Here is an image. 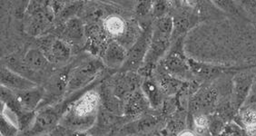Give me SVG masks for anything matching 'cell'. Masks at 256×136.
Here are the masks:
<instances>
[{"instance_id": "obj_22", "label": "cell", "mask_w": 256, "mask_h": 136, "mask_svg": "<svg viewBox=\"0 0 256 136\" xmlns=\"http://www.w3.org/2000/svg\"><path fill=\"white\" fill-rule=\"evenodd\" d=\"M240 122L244 127L251 126L256 124V111L252 108H246L242 112Z\"/></svg>"}, {"instance_id": "obj_17", "label": "cell", "mask_w": 256, "mask_h": 136, "mask_svg": "<svg viewBox=\"0 0 256 136\" xmlns=\"http://www.w3.org/2000/svg\"><path fill=\"white\" fill-rule=\"evenodd\" d=\"M154 78L158 81V84L162 89L164 94L168 96L174 94L182 88V81L178 78L172 76L164 68L162 64H159L154 68Z\"/></svg>"}, {"instance_id": "obj_7", "label": "cell", "mask_w": 256, "mask_h": 136, "mask_svg": "<svg viewBox=\"0 0 256 136\" xmlns=\"http://www.w3.org/2000/svg\"><path fill=\"white\" fill-rule=\"evenodd\" d=\"M69 70L70 69L54 74L48 81V83L46 84L44 86V100L40 108H43L44 106H48L50 104L54 106L56 102L60 101V98L66 94L68 86Z\"/></svg>"}, {"instance_id": "obj_9", "label": "cell", "mask_w": 256, "mask_h": 136, "mask_svg": "<svg viewBox=\"0 0 256 136\" xmlns=\"http://www.w3.org/2000/svg\"><path fill=\"white\" fill-rule=\"evenodd\" d=\"M126 58L128 50L118 41L108 42L101 53V60L104 66L110 69L123 68Z\"/></svg>"}, {"instance_id": "obj_19", "label": "cell", "mask_w": 256, "mask_h": 136, "mask_svg": "<svg viewBox=\"0 0 256 136\" xmlns=\"http://www.w3.org/2000/svg\"><path fill=\"white\" fill-rule=\"evenodd\" d=\"M20 132V124L16 114L1 102V136H18Z\"/></svg>"}, {"instance_id": "obj_23", "label": "cell", "mask_w": 256, "mask_h": 136, "mask_svg": "<svg viewBox=\"0 0 256 136\" xmlns=\"http://www.w3.org/2000/svg\"><path fill=\"white\" fill-rule=\"evenodd\" d=\"M153 2H151V1L140 2L139 5L138 6V8H136L138 15L140 16L148 15V13H150L151 10H153Z\"/></svg>"}, {"instance_id": "obj_8", "label": "cell", "mask_w": 256, "mask_h": 136, "mask_svg": "<svg viewBox=\"0 0 256 136\" xmlns=\"http://www.w3.org/2000/svg\"><path fill=\"white\" fill-rule=\"evenodd\" d=\"M162 64L172 76L178 78L181 81L194 76L188 64V60L184 58L182 54L176 49L172 50L168 54Z\"/></svg>"}, {"instance_id": "obj_2", "label": "cell", "mask_w": 256, "mask_h": 136, "mask_svg": "<svg viewBox=\"0 0 256 136\" xmlns=\"http://www.w3.org/2000/svg\"><path fill=\"white\" fill-rule=\"evenodd\" d=\"M172 32L174 20L171 16L166 15L154 20L149 49L144 66L140 68L139 73L143 74L144 76L152 74L156 64L169 48Z\"/></svg>"}, {"instance_id": "obj_25", "label": "cell", "mask_w": 256, "mask_h": 136, "mask_svg": "<svg viewBox=\"0 0 256 136\" xmlns=\"http://www.w3.org/2000/svg\"><path fill=\"white\" fill-rule=\"evenodd\" d=\"M246 6L247 10L249 12H251V14L254 15L256 16V2H246Z\"/></svg>"}, {"instance_id": "obj_16", "label": "cell", "mask_w": 256, "mask_h": 136, "mask_svg": "<svg viewBox=\"0 0 256 136\" xmlns=\"http://www.w3.org/2000/svg\"><path fill=\"white\" fill-rule=\"evenodd\" d=\"M148 107L150 106L148 99L141 88H138L124 100V114L128 116H136L144 112Z\"/></svg>"}, {"instance_id": "obj_20", "label": "cell", "mask_w": 256, "mask_h": 136, "mask_svg": "<svg viewBox=\"0 0 256 136\" xmlns=\"http://www.w3.org/2000/svg\"><path fill=\"white\" fill-rule=\"evenodd\" d=\"M128 24L118 15H110L103 21V28L106 33L114 38H119L126 34Z\"/></svg>"}, {"instance_id": "obj_21", "label": "cell", "mask_w": 256, "mask_h": 136, "mask_svg": "<svg viewBox=\"0 0 256 136\" xmlns=\"http://www.w3.org/2000/svg\"><path fill=\"white\" fill-rule=\"evenodd\" d=\"M194 126L198 134H204L209 127V119L206 114H198L194 116Z\"/></svg>"}, {"instance_id": "obj_29", "label": "cell", "mask_w": 256, "mask_h": 136, "mask_svg": "<svg viewBox=\"0 0 256 136\" xmlns=\"http://www.w3.org/2000/svg\"><path fill=\"white\" fill-rule=\"evenodd\" d=\"M53 136L51 134H43V136Z\"/></svg>"}, {"instance_id": "obj_18", "label": "cell", "mask_w": 256, "mask_h": 136, "mask_svg": "<svg viewBox=\"0 0 256 136\" xmlns=\"http://www.w3.org/2000/svg\"><path fill=\"white\" fill-rule=\"evenodd\" d=\"M140 88L146 98L148 99L150 107L158 108L161 106L164 92L159 86L158 81L152 76V74L143 78Z\"/></svg>"}, {"instance_id": "obj_13", "label": "cell", "mask_w": 256, "mask_h": 136, "mask_svg": "<svg viewBox=\"0 0 256 136\" xmlns=\"http://www.w3.org/2000/svg\"><path fill=\"white\" fill-rule=\"evenodd\" d=\"M20 106L26 112H34L44 100V88L36 86L22 92H15Z\"/></svg>"}, {"instance_id": "obj_24", "label": "cell", "mask_w": 256, "mask_h": 136, "mask_svg": "<svg viewBox=\"0 0 256 136\" xmlns=\"http://www.w3.org/2000/svg\"><path fill=\"white\" fill-rule=\"evenodd\" d=\"M256 104V74H254V82H252V86L251 91L248 96L246 102L244 104V106H252Z\"/></svg>"}, {"instance_id": "obj_11", "label": "cell", "mask_w": 256, "mask_h": 136, "mask_svg": "<svg viewBox=\"0 0 256 136\" xmlns=\"http://www.w3.org/2000/svg\"><path fill=\"white\" fill-rule=\"evenodd\" d=\"M254 74L252 73L238 74L234 79V104L236 110L244 106L251 91Z\"/></svg>"}, {"instance_id": "obj_27", "label": "cell", "mask_w": 256, "mask_h": 136, "mask_svg": "<svg viewBox=\"0 0 256 136\" xmlns=\"http://www.w3.org/2000/svg\"><path fill=\"white\" fill-rule=\"evenodd\" d=\"M219 136H230V134L228 132L226 129L224 128V129H222V131L221 132V134H219Z\"/></svg>"}, {"instance_id": "obj_26", "label": "cell", "mask_w": 256, "mask_h": 136, "mask_svg": "<svg viewBox=\"0 0 256 136\" xmlns=\"http://www.w3.org/2000/svg\"><path fill=\"white\" fill-rule=\"evenodd\" d=\"M178 136H197V134L191 130H182L178 134Z\"/></svg>"}, {"instance_id": "obj_10", "label": "cell", "mask_w": 256, "mask_h": 136, "mask_svg": "<svg viewBox=\"0 0 256 136\" xmlns=\"http://www.w3.org/2000/svg\"><path fill=\"white\" fill-rule=\"evenodd\" d=\"M1 86L8 88L13 92H18L36 88L38 84L30 80L28 78L21 76L10 70L5 66H1Z\"/></svg>"}, {"instance_id": "obj_3", "label": "cell", "mask_w": 256, "mask_h": 136, "mask_svg": "<svg viewBox=\"0 0 256 136\" xmlns=\"http://www.w3.org/2000/svg\"><path fill=\"white\" fill-rule=\"evenodd\" d=\"M106 68L101 58L86 59L69 70L66 94H73L88 86Z\"/></svg>"}, {"instance_id": "obj_15", "label": "cell", "mask_w": 256, "mask_h": 136, "mask_svg": "<svg viewBox=\"0 0 256 136\" xmlns=\"http://www.w3.org/2000/svg\"><path fill=\"white\" fill-rule=\"evenodd\" d=\"M218 94L216 89L206 88L197 92L190 101V108L196 114H201L202 111L209 110L214 106L217 101Z\"/></svg>"}, {"instance_id": "obj_28", "label": "cell", "mask_w": 256, "mask_h": 136, "mask_svg": "<svg viewBox=\"0 0 256 136\" xmlns=\"http://www.w3.org/2000/svg\"><path fill=\"white\" fill-rule=\"evenodd\" d=\"M73 136H88L84 134V132H74Z\"/></svg>"}, {"instance_id": "obj_5", "label": "cell", "mask_w": 256, "mask_h": 136, "mask_svg": "<svg viewBox=\"0 0 256 136\" xmlns=\"http://www.w3.org/2000/svg\"><path fill=\"white\" fill-rule=\"evenodd\" d=\"M152 31L153 24H148L141 34H139L131 48L128 49V58L122 68L124 72H136L143 66L151 42Z\"/></svg>"}, {"instance_id": "obj_14", "label": "cell", "mask_w": 256, "mask_h": 136, "mask_svg": "<svg viewBox=\"0 0 256 136\" xmlns=\"http://www.w3.org/2000/svg\"><path fill=\"white\" fill-rule=\"evenodd\" d=\"M61 34L62 36L60 38L69 44H81L86 36V26L83 21L76 16L66 20Z\"/></svg>"}, {"instance_id": "obj_12", "label": "cell", "mask_w": 256, "mask_h": 136, "mask_svg": "<svg viewBox=\"0 0 256 136\" xmlns=\"http://www.w3.org/2000/svg\"><path fill=\"white\" fill-rule=\"evenodd\" d=\"M23 61L30 72V78H34L36 74H42L46 71L51 66L48 59L38 48L28 49L23 56Z\"/></svg>"}, {"instance_id": "obj_4", "label": "cell", "mask_w": 256, "mask_h": 136, "mask_svg": "<svg viewBox=\"0 0 256 136\" xmlns=\"http://www.w3.org/2000/svg\"><path fill=\"white\" fill-rule=\"evenodd\" d=\"M64 110L66 108H63L62 104L40 108V111L36 114L31 126L26 131L23 132L21 136H40L50 134L58 126Z\"/></svg>"}, {"instance_id": "obj_6", "label": "cell", "mask_w": 256, "mask_h": 136, "mask_svg": "<svg viewBox=\"0 0 256 136\" xmlns=\"http://www.w3.org/2000/svg\"><path fill=\"white\" fill-rule=\"evenodd\" d=\"M38 48L42 50L53 66H61L68 63L72 54L71 44L54 36H46L40 39Z\"/></svg>"}, {"instance_id": "obj_1", "label": "cell", "mask_w": 256, "mask_h": 136, "mask_svg": "<svg viewBox=\"0 0 256 136\" xmlns=\"http://www.w3.org/2000/svg\"><path fill=\"white\" fill-rule=\"evenodd\" d=\"M100 94L89 90L66 107L60 118V126L74 132H84L92 128L98 118Z\"/></svg>"}]
</instances>
